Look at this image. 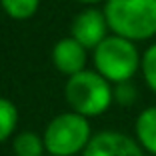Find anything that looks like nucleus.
Here are the masks:
<instances>
[{
    "label": "nucleus",
    "instance_id": "f257e3e1",
    "mask_svg": "<svg viewBox=\"0 0 156 156\" xmlns=\"http://www.w3.org/2000/svg\"><path fill=\"white\" fill-rule=\"evenodd\" d=\"M104 16L114 34L132 42L156 36V0H106Z\"/></svg>",
    "mask_w": 156,
    "mask_h": 156
},
{
    "label": "nucleus",
    "instance_id": "f03ea898",
    "mask_svg": "<svg viewBox=\"0 0 156 156\" xmlns=\"http://www.w3.org/2000/svg\"><path fill=\"white\" fill-rule=\"evenodd\" d=\"M140 54L132 40L122 38L118 34L106 36L94 48V66L108 82H128L140 68Z\"/></svg>",
    "mask_w": 156,
    "mask_h": 156
},
{
    "label": "nucleus",
    "instance_id": "7ed1b4c3",
    "mask_svg": "<svg viewBox=\"0 0 156 156\" xmlns=\"http://www.w3.org/2000/svg\"><path fill=\"white\" fill-rule=\"evenodd\" d=\"M64 94L72 110L86 118L106 112L112 102L110 82L100 72H92V70H82L70 76Z\"/></svg>",
    "mask_w": 156,
    "mask_h": 156
},
{
    "label": "nucleus",
    "instance_id": "20e7f679",
    "mask_svg": "<svg viewBox=\"0 0 156 156\" xmlns=\"http://www.w3.org/2000/svg\"><path fill=\"white\" fill-rule=\"evenodd\" d=\"M42 138L52 156H72L82 152L90 142V124L78 112H64L50 120Z\"/></svg>",
    "mask_w": 156,
    "mask_h": 156
},
{
    "label": "nucleus",
    "instance_id": "39448f33",
    "mask_svg": "<svg viewBox=\"0 0 156 156\" xmlns=\"http://www.w3.org/2000/svg\"><path fill=\"white\" fill-rule=\"evenodd\" d=\"M82 156H144L138 140L120 132H100L90 138Z\"/></svg>",
    "mask_w": 156,
    "mask_h": 156
},
{
    "label": "nucleus",
    "instance_id": "423d86ee",
    "mask_svg": "<svg viewBox=\"0 0 156 156\" xmlns=\"http://www.w3.org/2000/svg\"><path fill=\"white\" fill-rule=\"evenodd\" d=\"M108 20L104 12L96 8H88L80 12L72 22V38L78 40L84 48H96L108 32Z\"/></svg>",
    "mask_w": 156,
    "mask_h": 156
},
{
    "label": "nucleus",
    "instance_id": "0eeeda50",
    "mask_svg": "<svg viewBox=\"0 0 156 156\" xmlns=\"http://www.w3.org/2000/svg\"><path fill=\"white\" fill-rule=\"evenodd\" d=\"M52 62L62 74H74L82 72L84 64H86V48L78 40L70 38H62L56 42V46L52 48Z\"/></svg>",
    "mask_w": 156,
    "mask_h": 156
},
{
    "label": "nucleus",
    "instance_id": "6e6552de",
    "mask_svg": "<svg viewBox=\"0 0 156 156\" xmlns=\"http://www.w3.org/2000/svg\"><path fill=\"white\" fill-rule=\"evenodd\" d=\"M136 140L144 150H148L150 154H156V106H150L138 114Z\"/></svg>",
    "mask_w": 156,
    "mask_h": 156
},
{
    "label": "nucleus",
    "instance_id": "1a4fd4ad",
    "mask_svg": "<svg viewBox=\"0 0 156 156\" xmlns=\"http://www.w3.org/2000/svg\"><path fill=\"white\" fill-rule=\"evenodd\" d=\"M12 150L16 156H42V152L46 150L44 138L34 132H22L14 138Z\"/></svg>",
    "mask_w": 156,
    "mask_h": 156
},
{
    "label": "nucleus",
    "instance_id": "9d476101",
    "mask_svg": "<svg viewBox=\"0 0 156 156\" xmlns=\"http://www.w3.org/2000/svg\"><path fill=\"white\" fill-rule=\"evenodd\" d=\"M4 12L14 20H28L38 10L40 0H0Z\"/></svg>",
    "mask_w": 156,
    "mask_h": 156
},
{
    "label": "nucleus",
    "instance_id": "9b49d317",
    "mask_svg": "<svg viewBox=\"0 0 156 156\" xmlns=\"http://www.w3.org/2000/svg\"><path fill=\"white\" fill-rule=\"evenodd\" d=\"M16 124H18V108L14 106V102L0 98V142H4L14 132Z\"/></svg>",
    "mask_w": 156,
    "mask_h": 156
},
{
    "label": "nucleus",
    "instance_id": "f8f14e48",
    "mask_svg": "<svg viewBox=\"0 0 156 156\" xmlns=\"http://www.w3.org/2000/svg\"><path fill=\"white\" fill-rule=\"evenodd\" d=\"M140 68H142V74H144V80H146L148 88L152 92H156V44L146 48V52L142 54Z\"/></svg>",
    "mask_w": 156,
    "mask_h": 156
},
{
    "label": "nucleus",
    "instance_id": "ddd939ff",
    "mask_svg": "<svg viewBox=\"0 0 156 156\" xmlns=\"http://www.w3.org/2000/svg\"><path fill=\"white\" fill-rule=\"evenodd\" d=\"M78 2H86V4H94V2H100V0H78Z\"/></svg>",
    "mask_w": 156,
    "mask_h": 156
}]
</instances>
